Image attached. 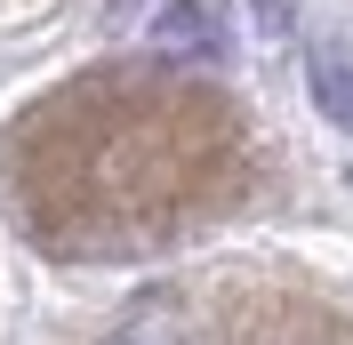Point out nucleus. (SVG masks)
<instances>
[{"mask_svg":"<svg viewBox=\"0 0 353 345\" xmlns=\"http://www.w3.org/2000/svg\"><path fill=\"white\" fill-rule=\"evenodd\" d=\"M105 345H185V322H176L169 305H145V313H129Z\"/></svg>","mask_w":353,"mask_h":345,"instance_id":"3","label":"nucleus"},{"mask_svg":"<svg viewBox=\"0 0 353 345\" xmlns=\"http://www.w3.org/2000/svg\"><path fill=\"white\" fill-rule=\"evenodd\" d=\"M305 81H313V105L330 112L337 129H353V57L345 48H330V41L305 48Z\"/></svg>","mask_w":353,"mask_h":345,"instance_id":"2","label":"nucleus"},{"mask_svg":"<svg viewBox=\"0 0 353 345\" xmlns=\"http://www.w3.org/2000/svg\"><path fill=\"white\" fill-rule=\"evenodd\" d=\"M153 41L176 48V57H217V48H225V24L201 8V0H169L161 24H153Z\"/></svg>","mask_w":353,"mask_h":345,"instance_id":"1","label":"nucleus"}]
</instances>
